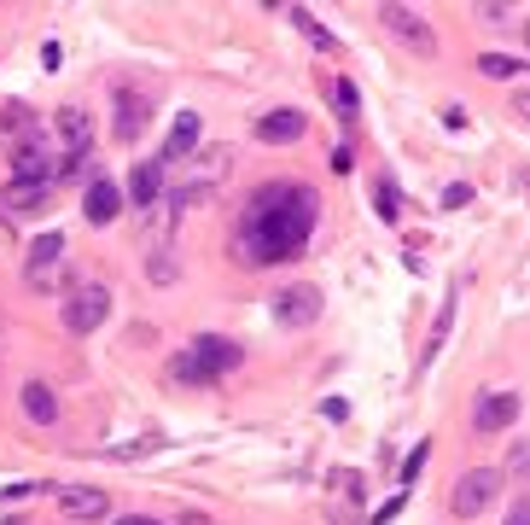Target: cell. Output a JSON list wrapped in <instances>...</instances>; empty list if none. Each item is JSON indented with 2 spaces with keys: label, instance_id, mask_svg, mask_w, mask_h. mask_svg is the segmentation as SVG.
Returning a JSON list of instances; mask_svg holds the SVG:
<instances>
[{
  "label": "cell",
  "instance_id": "obj_21",
  "mask_svg": "<svg viewBox=\"0 0 530 525\" xmlns=\"http://www.w3.org/2000/svg\"><path fill=\"white\" fill-rule=\"evenodd\" d=\"M478 70H484L490 82H513L525 65H519V59H507V53H484V59H478Z\"/></svg>",
  "mask_w": 530,
  "mask_h": 525
},
{
  "label": "cell",
  "instance_id": "obj_8",
  "mask_svg": "<svg viewBox=\"0 0 530 525\" xmlns=\"http://www.w3.org/2000/svg\"><path fill=\"white\" fill-rule=\"evenodd\" d=\"M59 146H65V164H59V170H76V164H88V146H94L88 111H76V105H65V111H59Z\"/></svg>",
  "mask_w": 530,
  "mask_h": 525
},
{
  "label": "cell",
  "instance_id": "obj_16",
  "mask_svg": "<svg viewBox=\"0 0 530 525\" xmlns=\"http://www.w3.org/2000/svg\"><path fill=\"white\" fill-rule=\"evenodd\" d=\"M158 181H164V164H158V158H152V164H134L123 199H134V205H158Z\"/></svg>",
  "mask_w": 530,
  "mask_h": 525
},
{
  "label": "cell",
  "instance_id": "obj_18",
  "mask_svg": "<svg viewBox=\"0 0 530 525\" xmlns=\"http://www.w3.org/2000/svg\"><path fill=\"white\" fill-rule=\"evenodd\" d=\"M292 24H298V30L309 35V41H315L321 53H338V41H332V30L321 24V18H315V12H303V6H298V12H292Z\"/></svg>",
  "mask_w": 530,
  "mask_h": 525
},
{
  "label": "cell",
  "instance_id": "obj_13",
  "mask_svg": "<svg viewBox=\"0 0 530 525\" xmlns=\"http://www.w3.org/2000/svg\"><path fill=\"white\" fill-rule=\"evenodd\" d=\"M117 210H123V187H117V181H94V187L82 193V216H88L94 228L117 222Z\"/></svg>",
  "mask_w": 530,
  "mask_h": 525
},
{
  "label": "cell",
  "instance_id": "obj_6",
  "mask_svg": "<svg viewBox=\"0 0 530 525\" xmlns=\"http://www.w3.org/2000/svg\"><path fill=\"white\" fill-rule=\"evenodd\" d=\"M379 24L397 35L408 53H437V35H431V24L414 12V6H379Z\"/></svg>",
  "mask_w": 530,
  "mask_h": 525
},
{
  "label": "cell",
  "instance_id": "obj_5",
  "mask_svg": "<svg viewBox=\"0 0 530 525\" xmlns=\"http://www.w3.org/2000/svg\"><path fill=\"white\" fill-rule=\"evenodd\" d=\"M105 315H111V292L94 286V280H88V286H76V292L65 298V327L76 333V339H82V333H94V327H105Z\"/></svg>",
  "mask_w": 530,
  "mask_h": 525
},
{
  "label": "cell",
  "instance_id": "obj_28",
  "mask_svg": "<svg viewBox=\"0 0 530 525\" xmlns=\"http://www.w3.org/2000/svg\"><path fill=\"white\" fill-rule=\"evenodd\" d=\"M466 199H472V187H466V181H455V187L443 193V205H449V210H455V205H466Z\"/></svg>",
  "mask_w": 530,
  "mask_h": 525
},
{
  "label": "cell",
  "instance_id": "obj_12",
  "mask_svg": "<svg viewBox=\"0 0 530 525\" xmlns=\"http://www.w3.org/2000/svg\"><path fill=\"white\" fill-rule=\"evenodd\" d=\"M59 514H65V520H105V514H111V496L94 490V485L59 490Z\"/></svg>",
  "mask_w": 530,
  "mask_h": 525
},
{
  "label": "cell",
  "instance_id": "obj_15",
  "mask_svg": "<svg viewBox=\"0 0 530 525\" xmlns=\"http://www.w3.org/2000/svg\"><path fill=\"white\" fill-rule=\"evenodd\" d=\"M24 415H30L35 426H53V420H59V397H53V385H41V380L24 385Z\"/></svg>",
  "mask_w": 530,
  "mask_h": 525
},
{
  "label": "cell",
  "instance_id": "obj_24",
  "mask_svg": "<svg viewBox=\"0 0 530 525\" xmlns=\"http://www.w3.org/2000/svg\"><path fill=\"white\" fill-rule=\"evenodd\" d=\"M507 473H513V479H530V444H513V450H507Z\"/></svg>",
  "mask_w": 530,
  "mask_h": 525
},
{
  "label": "cell",
  "instance_id": "obj_2",
  "mask_svg": "<svg viewBox=\"0 0 530 525\" xmlns=\"http://www.w3.org/2000/svg\"><path fill=\"white\" fill-rule=\"evenodd\" d=\"M239 362H245V350L233 345V339H193L187 350L169 356V380L210 385V380H222V374H233Z\"/></svg>",
  "mask_w": 530,
  "mask_h": 525
},
{
  "label": "cell",
  "instance_id": "obj_29",
  "mask_svg": "<svg viewBox=\"0 0 530 525\" xmlns=\"http://www.w3.org/2000/svg\"><path fill=\"white\" fill-rule=\"evenodd\" d=\"M513 111H519V117H525V123H530V88H525V94H519V100H513Z\"/></svg>",
  "mask_w": 530,
  "mask_h": 525
},
{
  "label": "cell",
  "instance_id": "obj_17",
  "mask_svg": "<svg viewBox=\"0 0 530 525\" xmlns=\"http://www.w3.org/2000/svg\"><path fill=\"white\" fill-rule=\"evenodd\" d=\"M327 100H332V111H338V117L350 123V117H356V105H362V94H356V82L332 76V82H327Z\"/></svg>",
  "mask_w": 530,
  "mask_h": 525
},
{
  "label": "cell",
  "instance_id": "obj_19",
  "mask_svg": "<svg viewBox=\"0 0 530 525\" xmlns=\"http://www.w3.org/2000/svg\"><path fill=\"white\" fill-rule=\"evenodd\" d=\"M373 205H379L385 222H397V216H402V193H397V181H391V175H379V181H373Z\"/></svg>",
  "mask_w": 530,
  "mask_h": 525
},
{
  "label": "cell",
  "instance_id": "obj_32",
  "mask_svg": "<svg viewBox=\"0 0 530 525\" xmlns=\"http://www.w3.org/2000/svg\"><path fill=\"white\" fill-rule=\"evenodd\" d=\"M519 30H525V47H530V18H525V24H519Z\"/></svg>",
  "mask_w": 530,
  "mask_h": 525
},
{
  "label": "cell",
  "instance_id": "obj_14",
  "mask_svg": "<svg viewBox=\"0 0 530 525\" xmlns=\"http://www.w3.org/2000/svg\"><path fill=\"white\" fill-rule=\"evenodd\" d=\"M193 146H199V111H181V117H175V129L164 135V158H158V164H181Z\"/></svg>",
  "mask_w": 530,
  "mask_h": 525
},
{
  "label": "cell",
  "instance_id": "obj_33",
  "mask_svg": "<svg viewBox=\"0 0 530 525\" xmlns=\"http://www.w3.org/2000/svg\"><path fill=\"white\" fill-rule=\"evenodd\" d=\"M519 187H530V170H525V175H519Z\"/></svg>",
  "mask_w": 530,
  "mask_h": 525
},
{
  "label": "cell",
  "instance_id": "obj_11",
  "mask_svg": "<svg viewBox=\"0 0 530 525\" xmlns=\"http://www.w3.org/2000/svg\"><path fill=\"white\" fill-rule=\"evenodd\" d=\"M274 315H280L286 327H309V321L321 315V292H315V286H286V292L274 298Z\"/></svg>",
  "mask_w": 530,
  "mask_h": 525
},
{
  "label": "cell",
  "instance_id": "obj_26",
  "mask_svg": "<svg viewBox=\"0 0 530 525\" xmlns=\"http://www.w3.org/2000/svg\"><path fill=\"white\" fill-rule=\"evenodd\" d=\"M146 275H152V280H175V263H169L164 251H158V257H152V263H146Z\"/></svg>",
  "mask_w": 530,
  "mask_h": 525
},
{
  "label": "cell",
  "instance_id": "obj_23",
  "mask_svg": "<svg viewBox=\"0 0 530 525\" xmlns=\"http://www.w3.org/2000/svg\"><path fill=\"white\" fill-rule=\"evenodd\" d=\"M332 490H338L344 502H362V473H332Z\"/></svg>",
  "mask_w": 530,
  "mask_h": 525
},
{
  "label": "cell",
  "instance_id": "obj_9",
  "mask_svg": "<svg viewBox=\"0 0 530 525\" xmlns=\"http://www.w3.org/2000/svg\"><path fill=\"white\" fill-rule=\"evenodd\" d=\"M303 129H309V117L298 105H274V111L257 117V140L263 146H292V140H303Z\"/></svg>",
  "mask_w": 530,
  "mask_h": 525
},
{
  "label": "cell",
  "instance_id": "obj_4",
  "mask_svg": "<svg viewBox=\"0 0 530 525\" xmlns=\"http://www.w3.org/2000/svg\"><path fill=\"white\" fill-rule=\"evenodd\" d=\"M24 280H30L35 292H59L65 286V234H41L24 251Z\"/></svg>",
  "mask_w": 530,
  "mask_h": 525
},
{
  "label": "cell",
  "instance_id": "obj_3",
  "mask_svg": "<svg viewBox=\"0 0 530 525\" xmlns=\"http://www.w3.org/2000/svg\"><path fill=\"white\" fill-rule=\"evenodd\" d=\"M496 490H501L496 467H472V473H461L455 490H449V514H455V520H478V514L496 502Z\"/></svg>",
  "mask_w": 530,
  "mask_h": 525
},
{
  "label": "cell",
  "instance_id": "obj_7",
  "mask_svg": "<svg viewBox=\"0 0 530 525\" xmlns=\"http://www.w3.org/2000/svg\"><path fill=\"white\" fill-rule=\"evenodd\" d=\"M519 409H525L519 391H484V397L472 403V426H478V432H507V426L519 420Z\"/></svg>",
  "mask_w": 530,
  "mask_h": 525
},
{
  "label": "cell",
  "instance_id": "obj_25",
  "mask_svg": "<svg viewBox=\"0 0 530 525\" xmlns=\"http://www.w3.org/2000/svg\"><path fill=\"white\" fill-rule=\"evenodd\" d=\"M426 455H431V444H414V455L402 461V485H414V479H420V467H426Z\"/></svg>",
  "mask_w": 530,
  "mask_h": 525
},
{
  "label": "cell",
  "instance_id": "obj_10",
  "mask_svg": "<svg viewBox=\"0 0 530 525\" xmlns=\"http://www.w3.org/2000/svg\"><path fill=\"white\" fill-rule=\"evenodd\" d=\"M111 105H117V140H134L152 117V100L140 88H111Z\"/></svg>",
  "mask_w": 530,
  "mask_h": 525
},
{
  "label": "cell",
  "instance_id": "obj_1",
  "mask_svg": "<svg viewBox=\"0 0 530 525\" xmlns=\"http://www.w3.org/2000/svg\"><path fill=\"white\" fill-rule=\"evenodd\" d=\"M315 216H321V199L315 187L303 181H268L245 199V216H239V234H233V251L239 263L251 269H274L286 257H298L309 234H315Z\"/></svg>",
  "mask_w": 530,
  "mask_h": 525
},
{
  "label": "cell",
  "instance_id": "obj_30",
  "mask_svg": "<svg viewBox=\"0 0 530 525\" xmlns=\"http://www.w3.org/2000/svg\"><path fill=\"white\" fill-rule=\"evenodd\" d=\"M117 525H164V520H146V514H123Z\"/></svg>",
  "mask_w": 530,
  "mask_h": 525
},
{
  "label": "cell",
  "instance_id": "obj_27",
  "mask_svg": "<svg viewBox=\"0 0 530 525\" xmlns=\"http://www.w3.org/2000/svg\"><path fill=\"white\" fill-rule=\"evenodd\" d=\"M507 525H530V496H519V502L507 508Z\"/></svg>",
  "mask_w": 530,
  "mask_h": 525
},
{
  "label": "cell",
  "instance_id": "obj_31",
  "mask_svg": "<svg viewBox=\"0 0 530 525\" xmlns=\"http://www.w3.org/2000/svg\"><path fill=\"white\" fill-rule=\"evenodd\" d=\"M181 525H210V520H204V514H181Z\"/></svg>",
  "mask_w": 530,
  "mask_h": 525
},
{
  "label": "cell",
  "instance_id": "obj_20",
  "mask_svg": "<svg viewBox=\"0 0 530 525\" xmlns=\"http://www.w3.org/2000/svg\"><path fill=\"white\" fill-rule=\"evenodd\" d=\"M41 199H47V187H24V181H12L0 205H6V210H24V216H30V210L41 205Z\"/></svg>",
  "mask_w": 530,
  "mask_h": 525
},
{
  "label": "cell",
  "instance_id": "obj_22",
  "mask_svg": "<svg viewBox=\"0 0 530 525\" xmlns=\"http://www.w3.org/2000/svg\"><path fill=\"white\" fill-rule=\"evenodd\" d=\"M449 327H455V304H443V315H437V327H431V345H426V356H420V368H431V356L443 350V339H449Z\"/></svg>",
  "mask_w": 530,
  "mask_h": 525
}]
</instances>
